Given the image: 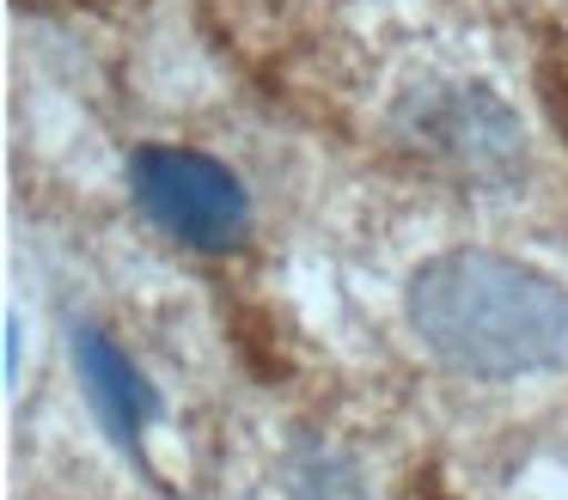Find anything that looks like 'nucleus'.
I'll return each mask as SVG.
<instances>
[{
  "label": "nucleus",
  "instance_id": "nucleus-2",
  "mask_svg": "<svg viewBox=\"0 0 568 500\" xmlns=\"http://www.w3.org/2000/svg\"><path fill=\"white\" fill-rule=\"evenodd\" d=\"M129 183H135V202L148 207L153 226L172 232L190 251H233L251 232L245 190L209 153H190V146H141L129 159Z\"/></svg>",
  "mask_w": 568,
  "mask_h": 500
},
{
  "label": "nucleus",
  "instance_id": "nucleus-1",
  "mask_svg": "<svg viewBox=\"0 0 568 500\" xmlns=\"http://www.w3.org/2000/svg\"><path fill=\"white\" fill-rule=\"evenodd\" d=\"M409 329L477 378L544 373L568 354V299L550 275L495 251H446L409 275Z\"/></svg>",
  "mask_w": 568,
  "mask_h": 500
},
{
  "label": "nucleus",
  "instance_id": "nucleus-3",
  "mask_svg": "<svg viewBox=\"0 0 568 500\" xmlns=\"http://www.w3.org/2000/svg\"><path fill=\"white\" fill-rule=\"evenodd\" d=\"M74 366H80V385H87V402L104 427H111L116 446H135L153 421V385L141 378V366L116 348L104 329H74Z\"/></svg>",
  "mask_w": 568,
  "mask_h": 500
}]
</instances>
